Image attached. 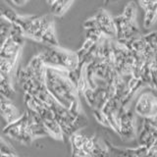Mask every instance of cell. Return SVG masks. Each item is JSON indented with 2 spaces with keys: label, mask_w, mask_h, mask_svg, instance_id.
<instances>
[{
  "label": "cell",
  "mask_w": 157,
  "mask_h": 157,
  "mask_svg": "<svg viewBox=\"0 0 157 157\" xmlns=\"http://www.w3.org/2000/svg\"><path fill=\"white\" fill-rule=\"evenodd\" d=\"M44 83L49 94L59 104L74 114H82L78 88L69 78V72L46 67Z\"/></svg>",
  "instance_id": "1"
},
{
  "label": "cell",
  "mask_w": 157,
  "mask_h": 157,
  "mask_svg": "<svg viewBox=\"0 0 157 157\" xmlns=\"http://www.w3.org/2000/svg\"><path fill=\"white\" fill-rule=\"evenodd\" d=\"M38 56L45 67L65 72L75 71L80 65L77 52L65 50L59 46H48Z\"/></svg>",
  "instance_id": "2"
},
{
  "label": "cell",
  "mask_w": 157,
  "mask_h": 157,
  "mask_svg": "<svg viewBox=\"0 0 157 157\" xmlns=\"http://www.w3.org/2000/svg\"><path fill=\"white\" fill-rule=\"evenodd\" d=\"M114 19L116 28V40L121 43L135 40L141 36L140 29L136 22H131L120 15Z\"/></svg>",
  "instance_id": "3"
},
{
  "label": "cell",
  "mask_w": 157,
  "mask_h": 157,
  "mask_svg": "<svg viewBox=\"0 0 157 157\" xmlns=\"http://www.w3.org/2000/svg\"><path fill=\"white\" fill-rule=\"evenodd\" d=\"M119 126V135L124 140H132L136 136L135 114L127 107H121L116 115Z\"/></svg>",
  "instance_id": "4"
},
{
  "label": "cell",
  "mask_w": 157,
  "mask_h": 157,
  "mask_svg": "<svg viewBox=\"0 0 157 157\" xmlns=\"http://www.w3.org/2000/svg\"><path fill=\"white\" fill-rule=\"evenodd\" d=\"M134 112L144 119H154L157 116V96L144 92L137 98Z\"/></svg>",
  "instance_id": "5"
},
{
  "label": "cell",
  "mask_w": 157,
  "mask_h": 157,
  "mask_svg": "<svg viewBox=\"0 0 157 157\" xmlns=\"http://www.w3.org/2000/svg\"><path fill=\"white\" fill-rule=\"evenodd\" d=\"M96 29H98L102 33L105 37L109 39L116 38V28L114 19H113L109 13L104 9H99L94 15Z\"/></svg>",
  "instance_id": "6"
},
{
  "label": "cell",
  "mask_w": 157,
  "mask_h": 157,
  "mask_svg": "<svg viewBox=\"0 0 157 157\" xmlns=\"http://www.w3.org/2000/svg\"><path fill=\"white\" fill-rule=\"evenodd\" d=\"M157 140V128L152 119H144L141 131L139 135L140 145L149 149Z\"/></svg>",
  "instance_id": "7"
},
{
  "label": "cell",
  "mask_w": 157,
  "mask_h": 157,
  "mask_svg": "<svg viewBox=\"0 0 157 157\" xmlns=\"http://www.w3.org/2000/svg\"><path fill=\"white\" fill-rule=\"evenodd\" d=\"M139 4L144 10V28L149 29L157 19V1H140Z\"/></svg>",
  "instance_id": "8"
},
{
  "label": "cell",
  "mask_w": 157,
  "mask_h": 157,
  "mask_svg": "<svg viewBox=\"0 0 157 157\" xmlns=\"http://www.w3.org/2000/svg\"><path fill=\"white\" fill-rule=\"evenodd\" d=\"M51 6V13L54 16L62 17L64 14L67 12V10L70 8V6L73 4L72 1H53L49 2Z\"/></svg>",
  "instance_id": "9"
},
{
  "label": "cell",
  "mask_w": 157,
  "mask_h": 157,
  "mask_svg": "<svg viewBox=\"0 0 157 157\" xmlns=\"http://www.w3.org/2000/svg\"><path fill=\"white\" fill-rule=\"evenodd\" d=\"M136 5L135 2H130L126 5V7L124 9L122 16L126 18L127 20H129L131 22H136Z\"/></svg>",
  "instance_id": "10"
},
{
  "label": "cell",
  "mask_w": 157,
  "mask_h": 157,
  "mask_svg": "<svg viewBox=\"0 0 157 157\" xmlns=\"http://www.w3.org/2000/svg\"><path fill=\"white\" fill-rule=\"evenodd\" d=\"M142 38L148 45L154 49H157V31L149 33L147 34L142 36Z\"/></svg>",
  "instance_id": "11"
},
{
  "label": "cell",
  "mask_w": 157,
  "mask_h": 157,
  "mask_svg": "<svg viewBox=\"0 0 157 157\" xmlns=\"http://www.w3.org/2000/svg\"><path fill=\"white\" fill-rule=\"evenodd\" d=\"M93 115H94V117L96 118V120L99 122L102 126H104V127H110L109 122H108L107 118L104 115V113L102 112V110L94 109V110H93Z\"/></svg>",
  "instance_id": "12"
}]
</instances>
